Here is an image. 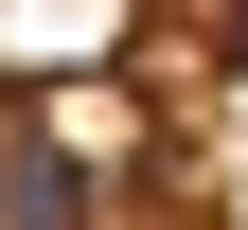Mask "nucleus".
I'll return each instance as SVG.
<instances>
[{
    "mask_svg": "<svg viewBox=\"0 0 248 230\" xmlns=\"http://www.w3.org/2000/svg\"><path fill=\"white\" fill-rule=\"evenodd\" d=\"M142 36V0H0V71L53 89V71H107V53Z\"/></svg>",
    "mask_w": 248,
    "mask_h": 230,
    "instance_id": "obj_2",
    "label": "nucleus"
},
{
    "mask_svg": "<svg viewBox=\"0 0 248 230\" xmlns=\"http://www.w3.org/2000/svg\"><path fill=\"white\" fill-rule=\"evenodd\" d=\"M107 230H124V213H107ZM142 230H195V213H142Z\"/></svg>",
    "mask_w": 248,
    "mask_h": 230,
    "instance_id": "obj_3",
    "label": "nucleus"
},
{
    "mask_svg": "<svg viewBox=\"0 0 248 230\" xmlns=\"http://www.w3.org/2000/svg\"><path fill=\"white\" fill-rule=\"evenodd\" d=\"M0 230H107V159H71V124L36 89L0 107Z\"/></svg>",
    "mask_w": 248,
    "mask_h": 230,
    "instance_id": "obj_1",
    "label": "nucleus"
}]
</instances>
